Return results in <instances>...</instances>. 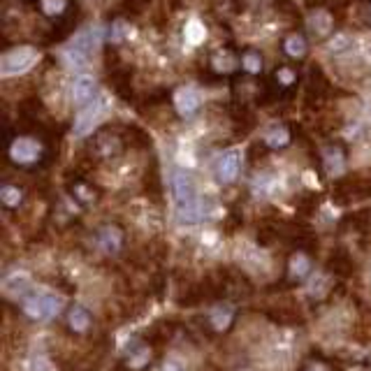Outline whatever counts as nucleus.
Wrapping results in <instances>:
<instances>
[{
  "label": "nucleus",
  "instance_id": "nucleus-18",
  "mask_svg": "<svg viewBox=\"0 0 371 371\" xmlns=\"http://www.w3.org/2000/svg\"><path fill=\"white\" fill-rule=\"evenodd\" d=\"M241 70L250 77H258L260 72H263V54L255 51V49H248L241 56Z\"/></svg>",
  "mask_w": 371,
  "mask_h": 371
},
{
  "label": "nucleus",
  "instance_id": "nucleus-15",
  "mask_svg": "<svg viewBox=\"0 0 371 371\" xmlns=\"http://www.w3.org/2000/svg\"><path fill=\"white\" fill-rule=\"evenodd\" d=\"M70 0H40V12L44 16H51L59 21L61 16H65L70 12Z\"/></svg>",
  "mask_w": 371,
  "mask_h": 371
},
{
  "label": "nucleus",
  "instance_id": "nucleus-5",
  "mask_svg": "<svg viewBox=\"0 0 371 371\" xmlns=\"http://www.w3.org/2000/svg\"><path fill=\"white\" fill-rule=\"evenodd\" d=\"M121 148H123V142H121V137L114 133V130H100V133L93 137V142H91V151L96 153L98 158L118 156Z\"/></svg>",
  "mask_w": 371,
  "mask_h": 371
},
{
  "label": "nucleus",
  "instance_id": "nucleus-2",
  "mask_svg": "<svg viewBox=\"0 0 371 371\" xmlns=\"http://www.w3.org/2000/svg\"><path fill=\"white\" fill-rule=\"evenodd\" d=\"M59 297H54L49 293L44 295H33V297H26L24 302V313L31 315L33 320H46V318H54L59 313Z\"/></svg>",
  "mask_w": 371,
  "mask_h": 371
},
{
  "label": "nucleus",
  "instance_id": "nucleus-28",
  "mask_svg": "<svg viewBox=\"0 0 371 371\" xmlns=\"http://www.w3.org/2000/svg\"><path fill=\"white\" fill-rule=\"evenodd\" d=\"M144 365H148V348H139L130 355V369H142Z\"/></svg>",
  "mask_w": 371,
  "mask_h": 371
},
{
  "label": "nucleus",
  "instance_id": "nucleus-1",
  "mask_svg": "<svg viewBox=\"0 0 371 371\" xmlns=\"http://www.w3.org/2000/svg\"><path fill=\"white\" fill-rule=\"evenodd\" d=\"M44 156L42 144L37 142L35 137H16L12 144H9V161H14L16 165H33Z\"/></svg>",
  "mask_w": 371,
  "mask_h": 371
},
{
  "label": "nucleus",
  "instance_id": "nucleus-19",
  "mask_svg": "<svg viewBox=\"0 0 371 371\" xmlns=\"http://www.w3.org/2000/svg\"><path fill=\"white\" fill-rule=\"evenodd\" d=\"M98 116H100V105L88 107L86 111H81V116L77 118V126H74V133H77V135H86V133H91L93 126H96Z\"/></svg>",
  "mask_w": 371,
  "mask_h": 371
},
{
  "label": "nucleus",
  "instance_id": "nucleus-33",
  "mask_svg": "<svg viewBox=\"0 0 371 371\" xmlns=\"http://www.w3.org/2000/svg\"><path fill=\"white\" fill-rule=\"evenodd\" d=\"M360 16L365 19L367 26H371V0H362L360 3Z\"/></svg>",
  "mask_w": 371,
  "mask_h": 371
},
{
  "label": "nucleus",
  "instance_id": "nucleus-23",
  "mask_svg": "<svg viewBox=\"0 0 371 371\" xmlns=\"http://www.w3.org/2000/svg\"><path fill=\"white\" fill-rule=\"evenodd\" d=\"M322 158H325V165H327V170L332 174H339L343 170V161H346V158H343V151L339 146H327Z\"/></svg>",
  "mask_w": 371,
  "mask_h": 371
},
{
  "label": "nucleus",
  "instance_id": "nucleus-6",
  "mask_svg": "<svg viewBox=\"0 0 371 371\" xmlns=\"http://www.w3.org/2000/svg\"><path fill=\"white\" fill-rule=\"evenodd\" d=\"M96 93H98V86L91 77L74 79V83H72V102L77 107H86L88 102L96 100Z\"/></svg>",
  "mask_w": 371,
  "mask_h": 371
},
{
  "label": "nucleus",
  "instance_id": "nucleus-20",
  "mask_svg": "<svg viewBox=\"0 0 371 371\" xmlns=\"http://www.w3.org/2000/svg\"><path fill=\"white\" fill-rule=\"evenodd\" d=\"M265 144L272 146V148H283V146H288V144H290V133H288V128H283V126L269 128L267 135H265Z\"/></svg>",
  "mask_w": 371,
  "mask_h": 371
},
{
  "label": "nucleus",
  "instance_id": "nucleus-14",
  "mask_svg": "<svg viewBox=\"0 0 371 371\" xmlns=\"http://www.w3.org/2000/svg\"><path fill=\"white\" fill-rule=\"evenodd\" d=\"M306 49H309V44H306V37L300 35V33L288 35L283 40V51L290 56V59H304Z\"/></svg>",
  "mask_w": 371,
  "mask_h": 371
},
{
  "label": "nucleus",
  "instance_id": "nucleus-3",
  "mask_svg": "<svg viewBox=\"0 0 371 371\" xmlns=\"http://www.w3.org/2000/svg\"><path fill=\"white\" fill-rule=\"evenodd\" d=\"M35 49L33 46H16V49L7 51L3 56V63H0V70L3 74H19V72H26L31 65L35 63Z\"/></svg>",
  "mask_w": 371,
  "mask_h": 371
},
{
  "label": "nucleus",
  "instance_id": "nucleus-4",
  "mask_svg": "<svg viewBox=\"0 0 371 371\" xmlns=\"http://www.w3.org/2000/svg\"><path fill=\"white\" fill-rule=\"evenodd\" d=\"M172 190H174V200H176V204H179V209L198 204V195H195L193 179L186 172L172 174Z\"/></svg>",
  "mask_w": 371,
  "mask_h": 371
},
{
  "label": "nucleus",
  "instance_id": "nucleus-29",
  "mask_svg": "<svg viewBox=\"0 0 371 371\" xmlns=\"http://www.w3.org/2000/svg\"><path fill=\"white\" fill-rule=\"evenodd\" d=\"M350 46V37L348 35H337L334 40L330 42V51L332 54H341V51H346Z\"/></svg>",
  "mask_w": 371,
  "mask_h": 371
},
{
  "label": "nucleus",
  "instance_id": "nucleus-9",
  "mask_svg": "<svg viewBox=\"0 0 371 371\" xmlns=\"http://www.w3.org/2000/svg\"><path fill=\"white\" fill-rule=\"evenodd\" d=\"M309 31L315 35V37H330L332 31H334V16L327 12V9L318 7L315 12L311 14L309 19Z\"/></svg>",
  "mask_w": 371,
  "mask_h": 371
},
{
  "label": "nucleus",
  "instance_id": "nucleus-16",
  "mask_svg": "<svg viewBox=\"0 0 371 371\" xmlns=\"http://www.w3.org/2000/svg\"><path fill=\"white\" fill-rule=\"evenodd\" d=\"M109 81H111V86H114V91L123 100L133 98V88H130V72L128 70H114V72H111Z\"/></svg>",
  "mask_w": 371,
  "mask_h": 371
},
{
  "label": "nucleus",
  "instance_id": "nucleus-26",
  "mask_svg": "<svg viewBox=\"0 0 371 371\" xmlns=\"http://www.w3.org/2000/svg\"><path fill=\"white\" fill-rule=\"evenodd\" d=\"M21 198H24V193L19 186H3V188H0V200H3L5 207H19Z\"/></svg>",
  "mask_w": 371,
  "mask_h": 371
},
{
  "label": "nucleus",
  "instance_id": "nucleus-10",
  "mask_svg": "<svg viewBox=\"0 0 371 371\" xmlns=\"http://www.w3.org/2000/svg\"><path fill=\"white\" fill-rule=\"evenodd\" d=\"M174 107L181 116H193L200 109V98L198 93L190 88H181L174 93Z\"/></svg>",
  "mask_w": 371,
  "mask_h": 371
},
{
  "label": "nucleus",
  "instance_id": "nucleus-27",
  "mask_svg": "<svg viewBox=\"0 0 371 371\" xmlns=\"http://www.w3.org/2000/svg\"><path fill=\"white\" fill-rule=\"evenodd\" d=\"M309 269H311V265H309V258H304L302 253H297V255L290 260V272H293V276H295V278H302V276H306V274H309Z\"/></svg>",
  "mask_w": 371,
  "mask_h": 371
},
{
  "label": "nucleus",
  "instance_id": "nucleus-7",
  "mask_svg": "<svg viewBox=\"0 0 371 371\" xmlns=\"http://www.w3.org/2000/svg\"><path fill=\"white\" fill-rule=\"evenodd\" d=\"M209 65H211V70L216 74H232V72H237L241 68V59L232 54V51L223 49V51L211 54Z\"/></svg>",
  "mask_w": 371,
  "mask_h": 371
},
{
  "label": "nucleus",
  "instance_id": "nucleus-36",
  "mask_svg": "<svg viewBox=\"0 0 371 371\" xmlns=\"http://www.w3.org/2000/svg\"><path fill=\"white\" fill-rule=\"evenodd\" d=\"M24 3H35V0H24Z\"/></svg>",
  "mask_w": 371,
  "mask_h": 371
},
{
  "label": "nucleus",
  "instance_id": "nucleus-8",
  "mask_svg": "<svg viewBox=\"0 0 371 371\" xmlns=\"http://www.w3.org/2000/svg\"><path fill=\"white\" fill-rule=\"evenodd\" d=\"M93 46H96V40L91 37V33H83L77 42H74V46L68 51V59L72 65H77V68H81V65H86L88 56L93 54Z\"/></svg>",
  "mask_w": 371,
  "mask_h": 371
},
{
  "label": "nucleus",
  "instance_id": "nucleus-12",
  "mask_svg": "<svg viewBox=\"0 0 371 371\" xmlns=\"http://www.w3.org/2000/svg\"><path fill=\"white\" fill-rule=\"evenodd\" d=\"M74 26H77V9L72 7L68 14L59 19V26H54V31L49 33V37H46V42H61V40H65V37L74 31Z\"/></svg>",
  "mask_w": 371,
  "mask_h": 371
},
{
  "label": "nucleus",
  "instance_id": "nucleus-13",
  "mask_svg": "<svg viewBox=\"0 0 371 371\" xmlns=\"http://www.w3.org/2000/svg\"><path fill=\"white\" fill-rule=\"evenodd\" d=\"M68 325H70L72 332H86L91 327V313H88L86 306L74 304L68 313Z\"/></svg>",
  "mask_w": 371,
  "mask_h": 371
},
{
  "label": "nucleus",
  "instance_id": "nucleus-32",
  "mask_svg": "<svg viewBox=\"0 0 371 371\" xmlns=\"http://www.w3.org/2000/svg\"><path fill=\"white\" fill-rule=\"evenodd\" d=\"M31 371H54V369H51V365H49V362H46L42 355H37V357H33V362H31Z\"/></svg>",
  "mask_w": 371,
  "mask_h": 371
},
{
  "label": "nucleus",
  "instance_id": "nucleus-31",
  "mask_svg": "<svg viewBox=\"0 0 371 371\" xmlns=\"http://www.w3.org/2000/svg\"><path fill=\"white\" fill-rule=\"evenodd\" d=\"M146 5H148V0H126V3H123V7L128 9V12H133V14L142 12Z\"/></svg>",
  "mask_w": 371,
  "mask_h": 371
},
{
  "label": "nucleus",
  "instance_id": "nucleus-11",
  "mask_svg": "<svg viewBox=\"0 0 371 371\" xmlns=\"http://www.w3.org/2000/svg\"><path fill=\"white\" fill-rule=\"evenodd\" d=\"M239 153L237 151H228L225 156L220 158V163H218V179L223 183H230V181H235L237 179V174H239Z\"/></svg>",
  "mask_w": 371,
  "mask_h": 371
},
{
  "label": "nucleus",
  "instance_id": "nucleus-25",
  "mask_svg": "<svg viewBox=\"0 0 371 371\" xmlns=\"http://www.w3.org/2000/svg\"><path fill=\"white\" fill-rule=\"evenodd\" d=\"M330 269L334 274L348 276L352 272V260L343 253V250H337V253H332V258H330Z\"/></svg>",
  "mask_w": 371,
  "mask_h": 371
},
{
  "label": "nucleus",
  "instance_id": "nucleus-35",
  "mask_svg": "<svg viewBox=\"0 0 371 371\" xmlns=\"http://www.w3.org/2000/svg\"><path fill=\"white\" fill-rule=\"evenodd\" d=\"M306 371H327V369H325V365H320V362H318V365L309 367V369H306Z\"/></svg>",
  "mask_w": 371,
  "mask_h": 371
},
{
  "label": "nucleus",
  "instance_id": "nucleus-34",
  "mask_svg": "<svg viewBox=\"0 0 371 371\" xmlns=\"http://www.w3.org/2000/svg\"><path fill=\"white\" fill-rule=\"evenodd\" d=\"M163 371H183V369H181L179 362L170 360V362H165V365H163Z\"/></svg>",
  "mask_w": 371,
  "mask_h": 371
},
{
  "label": "nucleus",
  "instance_id": "nucleus-24",
  "mask_svg": "<svg viewBox=\"0 0 371 371\" xmlns=\"http://www.w3.org/2000/svg\"><path fill=\"white\" fill-rule=\"evenodd\" d=\"M309 98H322L325 91H327V79L322 77V72L318 68H311V74H309Z\"/></svg>",
  "mask_w": 371,
  "mask_h": 371
},
{
  "label": "nucleus",
  "instance_id": "nucleus-30",
  "mask_svg": "<svg viewBox=\"0 0 371 371\" xmlns=\"http://www.w3.org/2000/svg\"><path fill=\"white\" fill-rule=\"evenodd\" d=\"M72 193H77L81 200H93V198H96V193H91V186H88V183H83V181H77V183H74Z\"/></svg>",
  "mask_w": 371,
  "mask_h": 371
},
{
  "label": "nucleus",
  "instance_id": "nucleus-22",
  "mask_svg": "<svg viewBox=\"0 0 371 371\" xmlns=\"http://www.w3.org/2000/svg\"><path fill=\"white\" fill-rule=\"evenodd\" d=\"M3 290H5L7 295H12V297H19V295L24 297L28 290H31V281H28V276L16 274V276H12V278H7L5 285H3Z\"/></svg>",
  "mask_w": 371,
  "mask_h": 371
},
{
  "label": "nucleus",
  "instance_id": "nucleus-17",
  "mask_svg": "<svg viewBox=\"0 0 371 371\" xmlns=\"http://www.w3.org/2000/svg\"><path fill=\"white\" fill-rule=\"evenodd\" d=\"M123 244V235H121L118 228H102L100 230V246L109 250V253H116Z\"/></svg>",
  "mask_w": 371,
  "mask_h": 371
},
{
  "label": "nucleus",
  "instance_id": "nucleus-21",
  "mask_svg": "<svg viewBox=\"0 0 371 371\" xmlns=\"http://www.w3.org/2000/svg\"><path fill=\"white\" fill-rule=\"evenodd\" d=\"M272 81H274V86L278 88V91H293V86L297 83V72L293 70V68H278L276 72H274V77H272Z\"/></svg>",
  "mask_w": 371,
  "mask_h": 371
}]
</instances>
